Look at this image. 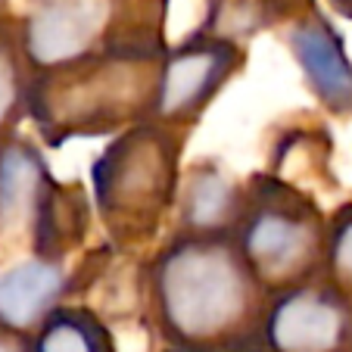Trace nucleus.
Wrapping results in <instances>:
<instances>
[{
	"label": "nucleus",
	"mask_w": 352,
	"mask_h": 352,
	"mask_svg": "<svg viewBox=\"0 0 352 352\" xmlns=\"http://www.w3.org/2000/svg\"><path fill=\"white\" fill-rule=\"evenodd\" d=\"M54 187V172L32 140L16 134L0 144V243L25 240L32 246Z\"/></svg>",
	"instance_id": "obj_9"
},
{
	"label": "nucleus",
	"mask_w": 352,
	"mask_h": 352,
	"mask_svg": "<svg viewBox=\"0 0 352 352\" xmlns=\"http://www.w3.org/2000/svg\"><path fill=\"white\" fill-rule=\"evenodd\" d=\"M32 352H119V343L103 315L66 299L32 331Z\"/></svg>",
	"instance_id": "obj_13"
},
{
	"label": "nucleus",
	"mask_w": 352,
	"mask_h": 352,
	"mask_svg": "<svg viewBox=\"0 0 352 352\" xmlns=\"http://www.w3.org/2000/svg\"><path fill=\"white\" fill-rule=\"evenodd\" d=\"M243 44L215 38L193 28L190 34L168 44L160 66V85H156V103L150 122H160L181 134H193L203 116L212 109L228 85L246 69Z\"/></svg>",
	"instance_id": "obj_6"
},
{
	"label": "nucleus",
	"mask_w": 352,
	"mask_h": 352,
	"mask_svg": "<svg viewBox=\"0 0 352 352\" xmlns=\"http://www.w3.org/2000/svg\"><path fill=\"white\" fill-rule=\"evenodd\" d=\"M0 352H32V333L0 321Z\"/></svg>",
	"instance_id": "obj_16"
},
{
	"label": "nucleus",
	"mask_w": 352,
	"mask_h": 352,
	"mask_svg": "<svg viewBox=\"0 0 352 352\" xmlns=\"http://www.w3.org/2000/svg\"><path fill=\"white\" fill-rule=\"evenodd\" d=\"M10 3H13V0H0V28L13 25V19H10Z\"/></svg>",
	"instance_id": "obj_19"
},
{
	"label": "nucleus",
	"mask_w": 352,
	"mask_h": 352,
	"mask_svg": "<svg viewBox=\"0 0 352 352\" xmlns=\"http://www.w3.org/2000/svg\"><path fill=\"white\" fill-rule=\"evenodd\" d=\"M324 278L352 302V199L340 203L327 225Z\"/></svg>",
	"instance_id": "obj_15"
},
{
	"label": "nucleus",
	"mask_w": 352,
	"mask_h": 352,
	"mask_svg": "<svg viewBox=\"0 0 352 352\" xmlns=\"http://www.w3.org/2000/svg\"><path fill=\"white\" fill-rule=\"evenodd\" d=\"M259 346L262 352H352V302L327 278L272 293Z\"/></svg>",
	"instance_id": "obj_7"
},
{
	"label": "nucleus",
	"mask_w": 352,
	"mask_h": 352,
	"mask_svg": "<svg viewBox=\"0 0 352 352\" xmlns=\"http://www.w3.org/2000/svg\"><path fill=\"white\" fill-rule=\"evenodd\" d=\"M187 140L190 134L160 122H140L107 140V146L94 156V215L116 250L134 253L150 246L175 215Z\"/></svg>",
	"instance_id": "obj_3"
},
{
	"label": "nucleus",
	"mask_w": 352,
	"mask_h": 352,
	"mask_svg": "<svg viewBox=\"0 0 352 352\" xmlns=\"http://www.w3.org/2000/svg\"><path fill=\"white\" fill-rule=\"evenodd\" d=\"M315 0H206L199 32L246 47L262 32H272L278 25L287 28Z\"/></svg>",
	"instance_id": "obj_12"
},
{
	"label": "nucleus",
	"mask_w": 352,
	"mask_h": 352,
	"mask_svg": "<svg viewBox=\"0 0 352 352\" xmlns=\"http://www.w3.org/2000/svg\"><path fill=\"white\" fill-rule=\"evenodd\" d=\"M28 94H32V69L22 56L16 22L0 28V144L19 134L28 119Z\"/></svg>",
	"instance_id": "obj_14"
},
{
	"label": "nucleus",
	"mask_w": 352,
	"mask_h": 352,
	"mask_svg": "<svg viewBox=\"0 0 352 352\" xmlns=\"http://www.w3.org/2000/svg\"><path fill=\"white\" fill-rule=\"evenodd\" d=\"M162 352H262V346L240 343V346H219V349H162Z\"/></svg>",
	"instance_id": "obj_17"
},
{
	"label": "nucleus",
	"mask_w": 352,
	"mask_h": 352,
	"mask_svg": "<svg viewBox=\"0 0 352 352\" xmlns=\"http://www.w3.org/2000/svg\"><path fill=\"white\" fill-rule=\"evenodd\" d=\"M168 47H116L91 60L32 75L28 119L47 146L107 138L150 122Z\"/></svg>",
	"instance_id": "obj_2"
},
{
	"label": "nucleus",
	"mask_w": 352,
	"mask_h": 352,
	"mask_svg": "<svg viewBox=\"0 0 352 352\" xmlns=\"http://www.w3.org/2000/svg\"><path fill=\"white\" fill-rule=\"evenodd\" d=\"M72 290L75 280L66 272V262L28 256L0 274V321L32 333Z\"/></svg>",
	"instance_id": "obj_11"
},
{
	"label": "nucleus",
	"mask_w": 352,
	"mask_h": 352,
	"mask_svg": "<svg viewBox=\"0 0 352 352\" xmlns=\"http://www.w3.org/2000/svg\"><path fill=\"white\" fill-rule=\"evenodd\" d=\"M327 225L331 215L302 184L278 172H256L246 178V203L234 240L272 296L324 278Z\"/></svg>",
	"instance_id": "obj_4"
},
{
	"label": "nucleus",
	"mask_w": 352,
	"mask_h": 352,
	"mask_svg": "<svg viewBox=\"0 0 352 352\" xmlns=\"http://www.w3.org/2000/svg\"><path fill=\"white\" fill-rule=\"evenodd\" d=\"M146 327L162 349L259 343L268 293L237 240L172 231L140 268Z\"/></svg>",
	"instance_id": "obj_1"
},
{
	"label": "nucleus",
	"mask_w": 352,
	"mask_h": 352,
	"mask_svg": "<svg viewBox=\"0 0 352 352\" xmlns=\"http://www.w3.org/2000/svg\"><path fill=\"white\" fill-rule=\"evenodd\" d=\"M243 203L246 181H240L219 160H199L184 168L172 231L199 234V237H228V234L234 237Z\"/></svg>",
	"instance_id": "obj_10"
},
{
	"label": "nucleus",
	"mask_w": 352,
	"mask_h": 352,
	"mask_svg": "<svg viewBox=\"0 0 352 352\" xmlns=\"http://www.w3.org/2000/svg\"><path fill=\"white\" fill-rule=\"evenodd\" d=\"M324 7L331 10L333 16H340V19L352 22V0H324Z\"/></svg>",
	"instance_id": "obj_18"
},
{
	"label": "nucleus",
	"mask_w": 352,
	"mask_h": 352,
	"mask_svg": "<svg viewBox=\"0 0 352 352\" xmlns=\"http://www.w3.org/2000/svg\"><path fill=\"white\" fill-rule=\"evenodd\" d=\"M284 38L309 94L327 113L352 119V54L318 0L284 28Z\"/></svg>",
	"instance_id": "obj_8"
},
{
	"label": "nucleus",
	"mask_w": 352,
	"mask_h": 352,
	"mask_svg": "<svg viewBox=\"0 0 352 352\" xmlns=\"http://www.w3.org/2000/svg\"><path fill=\"white\" fill-rule=\"evenodd\" d=\"M168 0H47L16 19L32 75L91 60L116 47H168Z\"/></svg>",
	"instance_id": "obj_5"
},
{
	"label": "nucleus",
	"mask_w": 352,
	"mask_h": 352,
	"mask_svg": "<svg viewBox=\"0 0 352 352\" xmlns=\"http://www.w3.org/2000/svg\"><path fill=\"white\" fill-rule=\"evenodd\" d=\"M25 7H38V3H47V0H22Z\"/></svg>",
	"instance_id": "obj_20"
}]
</instances>
